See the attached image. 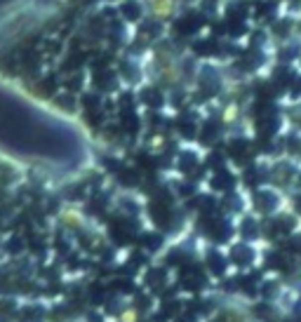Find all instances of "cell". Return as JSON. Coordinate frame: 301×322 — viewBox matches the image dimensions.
<instances>
[{"instance_id": "6da1fadb", "label": "cell", "mask_w": 301, "mask_h": 322, "mask_svg": "<svg viewBox=\"0 0 301 322\" xmlns=\"http://www.w3.org/2000/svg\"><path fill=\"white\" fill-rule=\"evenodd\" d=\"M292 226H294V221H290L287 216H280V219H273L271 224H268V233L271 235H275V238H280V235H287V233L292 231Z\"/></svg>"}, {"instance_id": "7a4b0ae2", "label": "cell", "mask_w": 301, "mask_h": 322, "mask_svg": "<svg viewBox=\"0 0 301 322\" xmlns=\"http://www.w3.org/2000/svg\"><path fill=\"white\" fill-rule=\"evenodd\" d=\"M275 205H278V195L275 193H271V191L257 193V207L261 212H271V209H275Z\"/></svg>"}, {"instance_id": "3957f363", "label": "cell", "mask_w": 301, "mask_h": 322, "mask_svg": "<svg viewBox=\"0 0 301 322\" xmlns=\"http://www.w3.org/2000/svg\"><path fill=\"white\" fill-rule=\"evenodd\" d=\"M275 80L283 82V85H292L294 75H292V71H287V68H278V73H275Z\"/></svg>"}, {"instance_id": "277c9868", "label": "cell", "mask_w": 301, "mask_h": 322, "mask_svg": "<svg viewBox=\"0 0 301 322\" xmlns=\"http://www.w3.org/2000/svg\"><path fill=\"white\" fill-rule=\"evenodd\" d=\"M290 31H292V21H290V19H283V21L275 24V33H278V36H287Z\"/></svg>"}, {"instance_id": "5b68a950", "label": "cell", "mask_w": 301, "mask_h": 322, "mask_svg": "<svg viewBox=\"0 0 301 322\" xmlns=\"http://www.w3.org/2000/svg\"><path fill=\"white\" fill-rule=\"evenodd\" d=\"M268 266H271V268H285V259L280 254H271V257H268Z\"/></svg>"}, {"instance_id": "8992f818", "label": "cell", "mask_w": 301, "mask_h": 322, "mask_svg": "<svg viewBox=\"0 0 301 322\" xmlns=\"http://www.w3.org/2000/svg\"><path fill=\"white\" fill-rule=\"evenodd\" d=\"M233 252H238V257H240V263H247L249 259H252V250H247V247H238V250H233Z\"/></svg>"}, {"instance_id": "52a82bcc", "label": "cell", "mask_w": 301, "mask_h": 322, "mask_svg": "<svg viewBox=\"0 0 301 322\" xmlns=\"http://www.w3.org/2000/svg\"><path fill=\"white\" fill-rule=\"evenodd\" d=\"M297 54H299V45L294 43L292 47H285V50H283V59H285V62H287V59H294Z\"/></svg>"}, {"instance_id": "ba28073f", "label": "cell", "mask_w": 301, "mask_h": 322, "mask_svg": "<svg viewBox=\"0 0 301 322\" xmlns=\"http://www.w3.org/2000/svg\"><path fill=\"white\" fill-rule=\"evenodd\" d=\"M245 235H257V226H254V221H247V224H245Z\"/></svg>"}, {"instance_id": "9c48e42d", "label": "cell", "mask_w": 301, "mask_h": 322, "mask_svg": "<svg viewBox=\"0 0 301 322\" xmlns=\"http://www.w3.org/2000/svg\"><path fill=\"white\" fill-rule=\"evenodd\" d=\"M297 212H301V197H297Z\"/></svg>"}]
</instances>
